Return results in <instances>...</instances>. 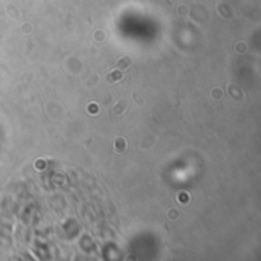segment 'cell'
Here are the masks:
<instances>
[{"instance_id":"cell-1","label":"cell","mask_w":261,"mask_h":261,"mask_svg":"<svg viewBox=\"0 0 261 261\" xmlns=\"http://www.w3.org/2000/svg\"><path fill=\"white\" fill-rule=\"evenodd\" d=\"M130 63H132V61H130L128 57H122L121 61H119V66H121V67H125V66H130Z\"/></svg>"},{"instance_id":"cell-2","label":"cell","mask_w":261,"mask_h":261,"mask_svg":"<svg viewBox=\"0 0 261 261\" xmlns=\"http://www.w3.org/2000/svg\"><path fill=\"white\" fill-rule=\"evenodd\" d=\"M87 112L89 113H98V106L96 104H89L87 106Z\"/></svg>"},{"instance_id":"cell-3","label":"cell","mask_w":261,"mask_h":261,"mask_svg":"<svg viewBox=\"0 0 261 261\" xmlns=\"http://www.w3.org/2000/svg\"><path fill=\"white\" fill-rule=\"evenodd\" d=\"M113 78V73H110L109 76H107V80L110 81ZM118 80H121V73H118V70H116V73H115V81H118Z\"/></svg>"},{"instance_id":"cell-4","label":"cell","mask_w":261,"mask_h":261,"mask_svg":"<svg viewBox=\"0 0 261 261\" xmlns=\"http://www.w3.org/2000/svg\"><path fill=\"white\" fill-rule=\"evenodd\" d=\"M44 165H46V164H44V162H40V161H38V162H37V168H38V170H40V168H41V170H43V168H44Z\"/></svg>"}]
</instances>
